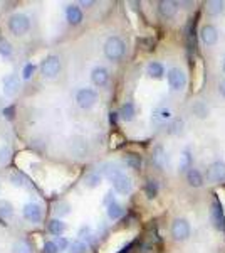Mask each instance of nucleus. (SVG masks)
Here are the masks:
<instances>
[{
    "label": "nucleus",
    "instance_id": "f257e3e1",
    "mask_svg": "<svg viewBox=\"0 0 225 253\" xmlns=\"http://www.w3.org/2000/svg\"><path fill=\"white\" fill-rule=\"evenodd\" d=\"M125 42L116 38V36H113V38H109L108 41H106L104 44V56L108 58L109 61H120L123 56H125Z\"/></svg>",
    "mask_w": 225,
    "mask_h": 253
},
{
    "label": "nucleus",
    "instance_id": "f03ea898",
    "mask_svg": "<svg viewBox=\"0 0 225 253\" xmlns=\"http://www.w3.org/2000/svg\"><path fill=\"white\" fill-rule=\"evenodd\" d=\"M31 29V19L26 14H14L9 19V31L14 36H24Z\"/></svg>",
    "mask_w": 225,
    "mask_h": 253
},
{
    "label": "nucleus",
    "instance_id": "7ed1b4c3",
    "mask_svg": "<svg viewBox=\"0 0 225 253\" xmlns=\"http://www.w3.org/2000/svg\"><path fill=\"white\" fill-rule=\"evenodd\" d=\"M40 71H42L44 78L47 80H54L61 71V61L57 56H47L46 59L40 64Z\"/></svg>",
    "mask_w": 225,
    "mask_h": 253
},
{
    "label": "nucleus",
    "instance_id": "20e7f679",
    "mask_svg": "<svg viewBox=\"0 0 225 253\" xmlns=\"http://www.w3.org/2000/svg\"><path fill=\"white\" fill-rule=\"evenodd\" d=\"M190 223L183 218H177L173 223H171V236H173L177 242H185V240L190 236Z\"/></svg>",
    "mask_w": 225,
    "mask_h": 253
},
{
    "label": "nucleus",
    "instance_id": "39448f33",
    "mask_svg": "<svg viewBox=\"0 0 225 253\" xmlns=\"http://www.w3.org/2000/svg\"><path fill=\"white\" fill-rule=\"evenodd\" d=\"M76 101L83 110H89V108H93L94 105H96L97 93L94 91L93 88H83V89H79V91H77Z\"/></svg>",
    "mask_w": 225,
    "mask_h": 253
},
{
    "label": "nucleus",
    "instance_id": "423d86ee",
    "mask_svg": "<svg viewBox=\"0 0 225 253\" xmlns=\"http://www.w3.org/2000/svg\"><path fill=\"white\" fill-rule=\"evenodd\" d=\"M207 179L210 182H215V184H222V182H225V162H222V161L212 162L207 169Z\"/></svg>",
    "mask_w": 225,
    "mask_h": 253
},
{
    "label": "nucleus",
    "instance_id": "0eeeda50",
    "mask_svg": "<svg viewBox=\"0 0 225 253\" xmlns=\"http://www.w3.org/2000/svg\"><path fill=\"white\" fill-rule=\"evenodd\" d=\"M166 80H168V86L173 89V91H182L187 84L185 75H183V71L178 68H171L170 71L166 73Z\"/></svg>",
    "mask_w": 225,
    "mask_h": 253
},
{
    "label": "nucleus",
    "instance_id": "6e6552de",
    "mask_svg": "<svg viewBox=\"0 0 225 253\" xmlns=\"http://www.w3.org/2000/svg\"><path fill=\"white\" fill-rule=\"evenodd\" d=\"M210 223L214 224L215 230L222 231L225 228V214H224V208L220 205L219 199H215L214 205L210 206Z\"/></svg>",
    "mask_w": 225,
    "mask_h": 253
},
{
    "label": "nucleus",
    "instance_id": "1a4fd4ad",
    "mask_svg": "<svg viewBox=\"0 0 225 253\" xmlns=\"http://www.w3.org/2000/svg\"><path fill=\"white\" fill-rule=\"evenodd\" d=\"M2 86H3V95L5 96H15L20 88V80L17 75L10 73L5 78L2 80Z\"/></svg>",
    "mask_w": 225,
    "mask_h": 253
},
{
    "label": "nucleus",
    "instance_id": "9d476101",
    "mask_svg": "<svg viewBox=\"0 0 225 253\" xmlns=\"http://www.w3.org/2000/svg\"><path fill=\"white\" fill-rule=\"evenodd\" d=\"M111 182H113L114 191H116V193H120V194H128V193H131V189H133L131 179H129L126 174H123V172L118 174Z\"/></svg>",
    "mask_w": 225,
    "mask_h": 253
},
{
    "label": "nucleus",
    "instance_id": "9b49d317",
    "mask_svg": "<svg viewBox=\"0 0 225 253\" xmlns=\"http://www.w3.org/2000/svg\"><path fill=\"white\" fill-rule=\"evenodd\" d=\"M24 218L31 223H39L42 219V208H40L37 203H27L24 206V211H22Z\"/></svg>",
    "mask_w": 225,
    "mask_h": 253
},
{
    "label": "nucleus",
    "instance_id": "f8f14e48",
    "mask_svg": "<svg viewBox=\"0 0 225 253\" xmlns=\"http://www.w3.org/2000/svg\"><path fill=\"white\" fill-rule=\"evenodd\" d=\"M200 38H202V41L207 46H214V44H217V41H219V32H217V29L212 24H207L200 31Z\"/></svg>",
    "mask_w": 225,
    "mask_h": 253
},
{
    "label": "nucleus",
    "instance_id": "ddd939ff",
    "mask_svg": "<svg viewBox=\"0 0 225 253\" xmlns=\"http://www.w3.org/2000/svg\"><path fill=\"white\" fill-rule=\"evenodd\" d=\"M108 80H109V73L106 68L96 66L91 71V81H93V84H96V86H104V84L108 83Z\"/></svg>",
    "mask_w": 225,
    "mask_h": 253
},
{
    "label": "nucleus",
    "instance_id": "4468645a",
    "mask_svg": "<svg viewBox=\"0 0 225 253\" xmlns=\"http://www.w3.org/2000/svg\"><path fill=\"white\" fill-rule=\"evenodd\" d=\"M151 161L153 164L158 167V169H165L166 164H168V157H166V150L163 149V145H157L153 149V156H151Z\"/></svg>",
    "mask_w": 225,
    "mask_h": 253
},
{
    "label": "nucleus",
    "instance_id": "2eb2a0df",
    "mask_svg": "<svg viewBox=\"0 0 225 253\" xmlns=\"http://www.w3.org/2000/svg\"><path fill=\"white\" fill-rule=\"evenodd\" d=\"M177 10H178L177 2H171V0H161V2H158V12L165 19L173 17V15L177 14Z\"/></svg>",
    "mask_w": 225,
    "mask_h": 253
},
{
    "label": "nucleus",
    "instance_id": "dca6fc26",
    "mask_svg": "<svg viewBox=\"0 0 225 253\" xmlns=\"http://www.w3.org/2000/svg\"><path fill=\"white\" fill-rule=\"evenodd\" d=\"M66 17L69 20V24L77 26V24L83 22V10H81L77 5H69L67 10H66Z\"/></svg>",
    "mask_w": 225,
    "mask_h": 253
},
{
    "label": "nucleus",
    "instance_id": "f3484780",
    "mask_svg": "<svg viewBox=\"0 0 225 253\" xmlns=\"http://www.w3.org/2000/svg\"><path fill=\"white\" fill-rule=\"evenodd\" d=\"M187 182L192 187H202L203 186V175H202V172H200L198 169H193V167H192V169L187 172Z\"/></svg>",
    "mask_w": 225,
    "mask_h": 253
},
{
    "label": "nucleus",
    "instance_id": "a211bd4d",
    "mask_svg": "<svg viewBox=\"0 0 225 253\" xmlns=\"http://www.w3.org/2000/svg\"><path fill=\"white\" fill-rule=\"evenodd\" d=\"M146 73H148L150 78L160 80V78H163V75H165V68H163V64L158 63V61H151L148 64V68H146Z\"/></svg>",
    "mask_w": 225,
    "mask_h": 253
},
{
    "label": "nucleus",
    "instance_id": "6ab92c4d",
    "mask_svg": "<svg viewBox=\"0 0 225 253\" xmlns=\"http://www.w3.org/2000/svg\"><path fill=\"white\" fill-rule=\"evenodd\" d=\"M192 162H193V157H192L190 149H185L182 152V157H180L178 170H180V172H188V170L192 169Z\"/></svg>",
    "mask_w": 225,
    "mask_h": 253
},
{
    "label": "nucleus",
    "instance_id": "aec40b11",
    "mask_svg": "<svg viewBox=\"0 0 225 253\" xmlns=\"http://www.w3.org/2000/svg\"><path fill=\"white\" fill-rule=\"evenodd\" d=\"M120 118L125 122H131L134 115H136V108H134V105L131 103V101H128V103H125L123 107L120 108Z\"/></svg>",
    "mask_w": 225,
    "mask_h": 253
},
{
    "label": "nucleus",
    "instance_id": "412c9836",
    "mask_svg": "<svg viewBox=\"0 0 225 253\" xmlns=\"http://www.w3.org/2000/svg\"><path fill=\"white\" fill-rule=\"evenodd\" d=\"M101 175H104L106 179H109V181H113L114 177H116L118 174H121V169H118L116 166L111 164V162H108V164H103L101 166V169L97 170Z\"/></svg>",
    "mask_w": 225,
    "mask_h": 253
},
{
    "label": "nucleus",
    "instance_id": "4be33fe9",
    "mask_svg": "<svg viewBox=\"0 0 225 253\" xmlns=\"http://www.w3.org/2000/svg\"><path fill=\"white\" fill-rule=\"evenodd\" d=\"M192 113H193L195 117L198 118H207L208 113H210V108H208V105L205 103V101H195L193 105H192Z\"/></svg>",
    "mask_w": 225,
    "mask_h": 253
},
{
    "label": "nucleus",
    "instance_id": "5701e85b",
    "mask_svg": "<svg viewBox=\"0 0 225 253\" xmlns=\"http://www.w3.org/2000/svg\"><path fill=\"white\" fill-rule=\"evenodd\" d=\"M12 253H34V250H32V245L27 240L20 238L12 245Z\"/></svg>",
    "mask_w": 225,
    "mask_h": 253
},
{
    "label": "nucleus",
    "instance_id": "b1692460",
    "mask_svg": "<svg viewBox=\"0 0 225 253\" xmlns=\"http://www.w3.org/2000/svg\"><path fill=\"white\" fill-rule=\"evenodd\" d=\"M101 181H103V175L99 172H89V174H86V177H84V186L89 187V189H94V187H97L101 184Z\"/></svg>",
    "mask_w": 225,
    "mask_h": 253
},
{
    "label": "nucleus",
    "instance_id": "393cba45",
    "mask_svg": "<svg viewBox=\"0 0 225 253\" xmlns=\"http://www.w3.org/2000/svg\"><path fill=\"white\" fill-rule=\"evenodd\" d=\"M49 231H51L52 235H56V236H61L66 231V223L64 221H61V219H51L49 221Z\"/></svg>",
    "mask_w": 225,
    "mask_h": 253
},
{
    "label": "nucleus",
    "instance_id": "a878e982",
    "mask_svg": "<svg viewBox=\"0 0 225 253\" xmlns=\"http://www.w3.org/2000/svg\"><path fill=\"white\" fill-rule=\"evenodd\" d=\"M158 182L155 181V179H148L146 181V184H145V194H146V198L148 199H155L158 196Z\"/></svg>",
    "mask_w": 225,
    "mask_h": 253
},
{
    "label": "nucleus",
    "instance_id": "bb28decb",
    "mask_svg": "<svg viewBox=\"0 0 225 253\" xmlns=\"http://www.w3.org/2000/svg\"><path fill=\"white\" fill-rule=\"evenodd\" d=\"M12 216H14V206H12V203L2 199V201H0V218L9 219Z\"/></svg>",
    "mask_w": 225,
    "mask_h": 253
},
{
    "label": "nucleus",
    "instance_id": "cd10ccee",
    "mask_svg": "<svg viewBox=\"0 0 225 253\" xmlns=\"http://www.w3.org/2000/svg\"><path fill=\"white\" fill-rule=\"evenodd\" d=\"M123 214H125V210H123V206L118 205V203H113V205L108 206V218L113 219V221L120 219Z\"/></svg>",
    "mask_w": 225,
    "mask_h": 253
},
{
    "label": "nucleus",
    "instance_id": "c85d7f7f",
    "mask_svg": "<svg viewBox=\"0 0 225 253\" xmlns=\"http://www.w3.org/2000/svg\"><path fill=\"white\" fill-rule=\"evenodd\" d=\"M183 126H185V122L182 118H173L168 125V133L170 135H180L183 132Z\"/></svg>",
    "mask_w": 225,
    "mask_h": 253
},
{
    "label": "nucleus",
    "instance_id": "c756f323",
    "mask_svg": "<svg viewBox=\"0 0 225 253\" xmlns=\"http://www.w3.org/2000/svg\"><path fill=\"white\" fill-rule=\"evenodd\" d=\"M224 7H225V3L220 2V0H212V2L207 3V10L210 15H219L220 12L224 10Z\"/></svg>",
    "mask_w": 225,
    "mask_h": 253
},
{
    "label": "nucleus",
    "instance_id": "7c9ffc66",
    "mask_svg": "<svg viewBox=\"0 0 225 253\" xmlns=\"http://www.w3.org/2000/svg\"><path fill=\"white\" fill-rule=\"evenodd\" d=\"M125 161H126V166H128L129 169L138 170V169L141 167V157H140V156H136V154H128Z\"/></svg>",
    "mask_w": 225,
    "mask_h": 253
},
{
    "label": "nucleus",
    "instance_id": "2f4dec72",
    "mask_svg": "<svg viewBox=\"0 0 225 253\" xmlns=\"http://www.w3.org/2000/svg\"><path fill=\"white\" fill-rule=\"evenodd\" d=\"M69 210H71V206H69V203L66 201H59L57 205L54 206V214L57 218H63V216L69 214Z\"/></svg>",
    "mask_w": 225,
    "mask_h": 253
},
{
    "label": "nucleus",
    "instance_id": "473e14b6",
    "mask_svg": "<svg viewBox=\"0 0 225 253\" xmlns=\"http://www.w3.org/2000/svg\"><path fill=\"white\" fill-rule=\"evenodd\" d=\"M10 182L14 184L15 187H26L27 186V179L24 177L20 172H14L10 175Z\"/></svg>",
    "mask_w": 225,
    "mask_h": 253
},
{
    "label": "nucleus",
    "instance_id": "72a5a7b5",
    "mask_svg": "<svg viewBox=\"0 0 225 253\" xmlns=\"http://www.w3.org/2000/svg\"><path fill=\"white\" fill-rule=\"evenodd\" d=\"M69 253H88V245L84 242H81V240H77L69 247Z\"/></svg>",
    "mask_w": 225,
    "mask_h": 253
},
{
    "label": "nucleus",
    "instance_id": "f704fd0d",
    "mask_svg": "<svg viewBox=\"0 0 225 253\" xmlns=\"http://www.w3.org/2000/svg\"><path fill=\"white\" fill-rule=\"evenodd\" d=\"M171 112L168 108H160V110H157L155 112V115H153V118H157V120H160V122H166V120H171Z\"/></svg>",
    "mask_w": 225,
    "mask_h": 253
},
{
    "label": "nucleus",
    "instance_id": "c9c22d12",
    "mask_svg": "<svg viewBox=\"0 0 225 253\" xmlns=\"http://www.w3.org/2000/svg\"><path fill=\"white\" fill-rule=\"evenodd\" d=\"M9 159H10V147L2 145L0 147V164H5Z\"/></svg>",
    "mask_w": 225,
    "mask_h": 253
},
{
    "label": "nucleus",
    "instance_id": "e433bc0d",
    "mask_svg": "<svg viewBox=\"0 0 225 253\" xmlns=\"http://www.w3.org/2000/svg\"><path fill=\"white\" fill-rule=\"evenodd\" d=\"M56 245H57V248H59V252H64V250H67L71 245H69V242L64 236H56V242H54Z\"/></svg>",
    "mask_w": 225,
    "mask_h": 253
},
{
    "label": "nucleus",
    "instance_id": "4c0bfd02",
    "mask_svg": "<svg viewBox=\"0 0 225 253\" xmlns=\"http://www.w3.org/2000/svg\"><path fill=\"white\" fill-rule=\"evenodd\" d=\"M42 253H59V248L54 242H46L42 247Z\"/></svg>",
    "mask_w": 225,
    "mask_h": 253
},
{
    "label": "nucleus",
    "instance_id": "58836bf2",
    "mask_svg": "<svg viewBox=\"0 0 225 253\" xmlns=\"http://www.w3.org/2000/svg\"><path fill=\"white\" fill-rule=\"evenodd\" d=\"M0 54L3 56H10L12 54V47L7 41H0Z\"/></svg>",
    "mask_w": 225,
    "mask_h": 253
},
{
    "label": "nucleus",
    "instance_id": "ea45409f",
    "mask_svg": "<svg viewBox=\"0 0 225 253\" xmlns=\"http://www.w3.org/2000/svg\"><path fill=\"white\" fill-rule=\"evenodd\" d=\"M34 71H35V66H34V64H32V63H31V64H26V68H24V71H22L24 78L29 80L32 75H34Z\"/></svg>",
    "mask_w": 225,
    "mask_h": 253
},
{
    "label": "nucleus",
    "instance_id": "a19ab883",
    "mask_svg": "<svg viewBox=\"0 0 225 253\" xmlns=\"http://www.w3.org/2000/svg\"><path fill=\"white\" fill-rule=\"evenodd\" d=\"M113 203H116L114 201V196H113V191H109V193H106L104 196V199H103V205L108 208L109 205H113Z\"/></svg>",
    "mask_w": 225,
    "mask_h": 253
},
{
    "label": "nucleus",
    "instance_id": "79ce46f5",
    "mask_svg": "<svg viewBox=\"0 0 225 253\" xmlns=\"http://www.w3.org/2000/svg\"><path fill=\"white\" fill-rule=\"evenodd\" d=\"M79 236H81V238H91V228H89V226H83V228H81V230H79Z\"/></svg>",
    "mask_w": 225,
    "mask_h": 253
},
{
    "label": "nucleus",
    "instance_id": "37998d69",
    "mask_svg": "<svg viewBox=\"0 0 225 253\" xmlns=\"http://www.w3.org/2000/svg\"><path fill=\"white\" fill-rule=\"evenodd\" d=\"M3 115H7V118H9V120H12V118H14V107L3 110Z\"/></svg>",
    "mask_w": 225,
    "mask_h": 253
},
{
    "label": "nucleus",
    "instance_id": "c03bdc74",
    "mask_svg": "<svg viewBox=\"0 0 225 253\" xmlns=\"http://www.w3.org/2000/svg\"><path fill=\"white\" fill-rule=\"evenodd\" d=\"M118 117H120V113L111 112V113H109V122H111V124H116V122H118Z\"/></svg>",
    "mask_w": 225,
    "mask_h": 253
},
{
    "label": "nucleus",
    "instance_id": "a18cd8bd",
    "mask_svg": "<svg viewBox=\"0 0 225 253\" xmlns=\"http://www.w3.org/2000/svg\"><path fill=\"white\" fill-rule=\"evenodd\" d=\"M219 91H220V95L225 98V78L219 83Z\"/></svg>",
    "mask_w": 225,
    "mask_h": 253
},
{
    "label": "nucleus",
    "instance_id": "49530a36",
    "mask_svg": "<svg viewBox=\"0 0 225 253\" xmlns=\"http://www.w3.org/2000/svg\"><path fill=\"white\" fill-rule=\"evenodd\" d=\"M81 3H83V5H93V2H89V0H88V2L84 0V2H81Z\"/></svg>",
    "mask_w": 225,
    "mask_h": 253
},
{
    "label": "nucleus",
    "instance_id": "de8ad7c7",
    "mask_svg": "<svg viewBox=\"0 0 225 253\" xmlns=\"http://www.w3.org/2000/svg\"><path fill=\"white\" fill-rule=\"evenodd\" d=\"M222 68H224V73H225V58H224V64H222Z\"/></svg>",
    "mask_w": 225,
    "mask_h": 253
},
{
    "label": "nucleus",
    "instance_id": "09e8293b",
    "mask_svg": "<svg viewBox=\"0 0 225 253\" xmlns=\"http://www.w3.org/2000/svg\"><path fill=\"white\" fill-rule=\"evenodd\" d=\"M0 224H2V226H3V224H5V223H3V219H2V218H0Z\"/></svg>",
    "mask_w": 225,
    "mask_h": 253
}]
</instances>
